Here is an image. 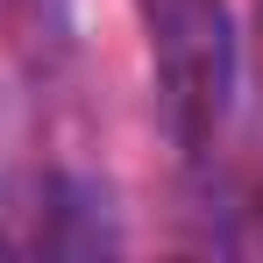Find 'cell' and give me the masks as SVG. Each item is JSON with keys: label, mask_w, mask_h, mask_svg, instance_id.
I'll return each mask as SVG.
<instances>
[{"label": "cell", "mask_w": 263, "mask_h": 263, "mask_svg": "<svg viewBox=\"0 0 263 263\" xmlns=\"http://www.w3.org/2000/svg\"><path fill=\"white\" fill-rule=\"evenodd\" d=\"M149 43L164 79V114L185 149H199L228 121L235 100V22L228 0H149Z\"/></svg>", "instance_id": "cell-1"}]
</instances>
